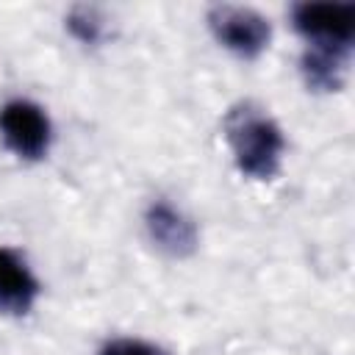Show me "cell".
<instances>
[{
  "mask_svg": "<svg viewBox=\"0 0 355 355\" xmlns=\"http://www.w3.org/2000/svg\"><path fill=\"white\" fill-rule=\"evenodd\" d=\"M225 136L233 150L236 166L244 175L266 180L280 169V158L286 150L283 130L255 103H239L236 108L227 111Z\"/></svg>",
  "mask_w": 355,
  "mask_h": 355,
  "instance_id": "1",
  "label": "cell"
},
{
  "mask_svg": "<svg viewBox=\"0 0 355 355\" xmlns=\"http://www.w3.org/2000/svg\"><path fill=\"white\" fill-rule=\"evenodd\" d=\"M0 136L11 153L36 161L50 147V119L31 100H8L0 108Z\"/></svg>",
  "mask_w": 355,
  "mask_h": 355,
  "instance_id": "2",
  "label": "cell"
},
{
  "mask_svg": "<svg viewBox=\"0 0 355 355\" xmlns=\"http://www.w3.org/2000/svg\"><path fill=\"white\" fill-rule=\"evenodd\" d=\"M208 25L227 50L244 58L258 55L266 47L269 33H272L269 22L258 11L241 8V6H214L208 11Z\"/></svg>",
  "mask_w": 355,
  "mask_h": 355,
  "instance_id": "3",
  "label": "cell"
},
{
  "mask_svg": "<svg viewBox=\"0 0 355 355\" xmlns=\"http://www.w3.org/2000/svg\"><path fill=\"white\" fill-rule=\"evenodd\" d=\"M291 19L308 42L352 47L355 3H300L291 8Z\"/></svg>",
  "mask_w": 355,
  "mask_h": 355,
  "instance_id": "4",
  "label": "cell"
},
{
  "mask_svg": "<svg viewBox=\"0 0 355 355\" xmlns=\"http://www.w3.org/2000/svg\"><path fill=\"white\" fill-rule=\"evenodd\" d=\"M147 233L150 239L166 250L169 255H189L194 247H197V230L194 225L169 202L158 200L147 208Z\"/></svg>",
  "mask_w": 355,
  "mask_h": 355,
  "instance_id": "5",
  "label": "cell"
},
{
  "mask_svg": "<svg viewBox=\"0 0 355 355\" xmlns=\"http://www.w3.org/2000/svg\"><path fill=\"white\" fill-rule=\"evenodd\" d=\"M39 297V280L28 269V263L0 247V311L6 313H28Z\"/></svg>",
  "mask_w": 355,
  "mask_h": 355,
  "instance_id": "6",
  "label": "cell"
},
{
  "mask_svg": "<svg viewBox=\"0 0 355 355\" xmlns=\"http://www.w3.org/2000/svg\"><path fill=\"white\" fill-rule=\"evenodd\" d=\"M347 58H349V47L308 42V47L302 53V61H300L305 83L316 92H336L344 80Z\"/></svg>",
  "mask_w": 355,
  "mask_h": 355,
  "instance_id": "7",
  "label": "cell"
},
{
  "mask_svg": "<svg viewBox=\"0 0 355 355\" xmlns=\"http://www.w3.org/2000/svg\"><path fill=\"white\" fill-rule=\"evenodd\" d=\"M69 28H72V33H75L78 39H83V42H97L103 22L97 19V14H94L92 8H75L72 17H69Z\"/></svg>",
  "mask_w": 355,
  "mask_h": 355,
  "instance_id": "8",
  "label": "cell"
},
{
  "mask_svg": "<svg viewBox=\"0 0 355 355\" xmlns=\"http://www.w3.org/2000/svg\"><path fill=\"white\" fill-rule=\"evenodd\" d=\"M100 355H161L153 344L147 341H136V338H116V341H108Z\"/></svg>",
  "mask_w": 355,
  "mask_h": 355,
  "instance_id": "9",
  "label": "cell"
}]
</instances>
